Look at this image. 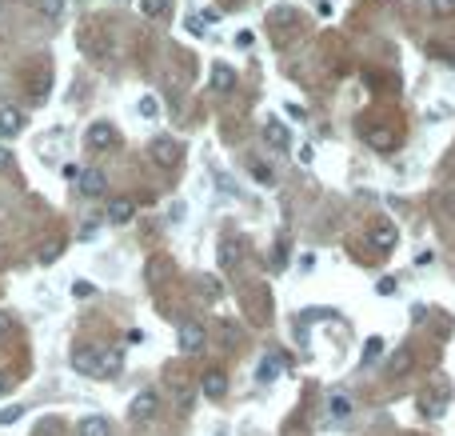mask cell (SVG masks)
<instances>
[{
  "label": "cell",
  "instance_id": "8fae6325",
  "mask_svg": "<svg viewBox=\"0 0 455 436\" xmlns=\"http://www.w3.org/2000/svg\"><path fill=\"white\" fill-rule=\"evenodd\" d=\"M264 140H268L271 149H288V144H292V132H288V125H280V120H268V125H264Z\"/></svg>",
  "mask_w": 455,
  "mask_h": 436
},
{
  "label": "cell",
  "instance_id": "9a60e30c",
  "mask_svg": "<svg viewBox=\"0 0 455 436\" xmlns=\"http://www.w3.org/2000/svg\"><path fill=\"white\" fill-rule=\"evenodd\" d=\"M216 261H220V268H232V264L240 261V240H220V249H216Z\"/></svg>",
  "mask_w": 455,
  "mask_h": 436
},
{
  "label": "cell",
  "instance_id": "9c48e42d",
  "mask_svg": "<svg viewBox=\"0 0 455 436\" xmlns=\"http://www.w3.org/2000/svg\"><path fill=\"white\" fill-rule=\"evenodd\" d=\"M200 392L208 400H220L224 392H228V376L220 373V368H212V373H204V380H200Z\"/></svg>",
  "mask_w": 455,
  "mask_h": 436
},
{
  "label": "cell",
  "instance_id": "484cf974",
  "mask_svg": "<svg viewBox=\"0 0 455 436\" xmlns=\"http://www.w3.org/2000/svg\"><path fill=\"white\" fill-rule=\"evenodd\" d=\"M60 252H64V244H49V249H40V264H52Z\"/></svg>",
  "mask_w": 455,
  "mask_h": 436
},
{
  "label": "cell",
  "instance_id": "f546056e",
  "mask_svg": "<svg viewBox=\"0 0 455 436\" xmlns=\"http://www.w3.org/2000/svg\"><path fill=\"white\" fill-rule=\"evenodd\" d=\"M8 168H13V152L0 144V173H8Z\"/></svg>",
  "mask_w": 455,
  "mask_h": 436
},
{
  "label": "cell",
  "instance_id": "277c9868",
  "mask_svg": "<svg viewBox=\"0 0 455 436\" xmlns=\"http://www.w3.org/2000/svg\"><path fill=\"white\" fill-rule=\"evenodd\" d=\"M156 409H160V397L148 388V392H136V400L128 404V421L132 424H144V421H152L156 416Z\"/></svg>",
  "mask_w": 455,
  "mask_h": 436
},
{
  "label": "cell",
  "instance_id": "4fadbf2b",
  "mask_svg": "<svg viewBox=\"0 0 455 436\" xmlns=\"http://www.w3.org/2000/svg\"><path fill=\"white\" fill-rule=\"evenodd\" d=\"M212 88H216V92H232L236 88V68H228V64H212Z\"/></svg>",
  "mask_w": 455,
  "mask_h": 436
},
{
  "label": "cell",
  "instance_id": "f1b7e54d",
  "mask_svg": "<svg viewBox=\"0 0 455 436\" xmlns=\"http://www.w3.org/2000/svg\"><path fill=\"white\" fill-rule=\"evenodd\" d=\"M8 332H13V316H8V312L0 309V340L8 337Z\"/></svg>",
  "mask_w": 455,
  "mask_h": 436
},
{
  "label": "cell",
  "instance_id": "52a82bcc",
  "mask_svg": "<svg viewBox=\"0 0 455 436\" xmlns=\"http://www.w3.org/2000/svg\"><path fill=\"white\" fill-rule=\"evenodd\" d=\"M371 240H376V249L380 252H392L395 249V240H399V232H395V225L392 220H376V225H371Z\"/></svg>",
  "mask_w": 455,
  "mask_h": 436
},
{
  "label": "cell",
  "instance_id": "7a4b0ae2",
  "mask_svg": "<svg viewBox=\"0 0 455 436\" xmlns=\"http://www.w3.org/2000/svg\"><path fill=\"white\" fill-rule=\"evenodd\" d=\"M204 340H208L204 324H196V320H180V328H176V349L184 352V356L200 352V349H204Z\"/></svg>",
  "mask_w": 455,
  "mask_h": 436
},
{
  "label": "cell",
  "instance_id": "ffe728a7",
  "mask_svg": "<svg viewBox=\"0 0 455 436\" xmlns=\"http://www.w3.org/2000/svg\"><path fill=\"white\" fill-rule=\"evenodd\" d=\"M380 356H383V337H371L368 344H364V364L371 368V364L380 361Z\"/></svg>",
  "mask_w": 455,
  "mask_h": 436
},
{
  "label": "cell",
  "instance_id": "ba28073f",
  "mask_svg": "<svg viewBox=\"0 0 455 436\" xmlns=\"http://www.w3.org/2000/svg\"><path fill=\"white\" fill-rule=\"evenodd\" d=\"M25 128V113L16 104H0V137H16Z\"/></svg>",
  "mask_w": 455,
  "mask_h": 436
},
{
  "label": "cell",
  "instance_id": "6da1fadb",
  "mask_svg": "<svg viewBox=\"0 0 455 436\" xmlns=\"http://www.w3.org/2000/svg\"><path fill=\"white\" fill-rule=\"evenodd\" d=\"M72 364L80 376H92V380H112L120 376V356L108 349H96V344H80L72 352Z\"/></svg>",
  "mask_w": 455,
  "mask_h": 436
},
{
  "label": "cell",
  "instance_id": "5bb4252c",
  "mask_svg": "<svg viewBox=\"0 0 455 436\" xmlns=\"http://www.w3.org/2000/svg\"><path fill=\"white\" fill-rule=\"evenodd\" d=\"M368 140H371V149H376V152H392L395 149V132H392V128H383V125L368 128Z\"/></svg>",
  "mask_w": 455,
  "mask_h": 436
},
{
  "label": "cell",
  "instance_id": "e575fe53",
  "mask_svg": "<svg viewBox=\"0 0 455 436\" xmlns=\"http://www.w3.org/2000/svg\"><path fill=\"white\" fill-rule=\"evenodd\" d=\"M216 436H228V432H216Z\"/></svg>",
  "mask_w": 455,
  "mask_h": 436
},
{
  "label": "cell",
  "instance_id": "d6986e66",
  "mask_svg": "<svg viewBox=\"0 0 455 436\" xmlns=\"http://www.w3.org/2000/svg\"><path fill=\"white\" fill-rule=\"evenodd\" d=\"M407 368H411V352H407V349H399V352L392 356V364H387V373H392V376H404Z\"/></svg>",
  "mask_w": 455,
  "mask_h": 436
},
{
  "label": "cell",
  "instance_id": "e0dca14e",
  "mask_svg": "<svg viewBox=\"0 0 455 436\" xmlns=\"http://www.w3.org/2000/svg\"><path fill=\"white\" fill-rule=\"evenodd\" d=\"M168 8H172V0H140V13L152 16V20H164Z\"/></svg>",
  "mask_w": 455,
  "mask_h": 436
},
{
  "label": "cell",
  "instance_id": "4316f807",
  "mask_svg": "<svg viewBox=\"0 0 455 436\" xmlns=\"http://www.w3.org/2000/svg\"><path fill=\"white\" fill-rule=\"evenodd\" d=\"M236 44H240V49H252V44H256V32L240 28V32H236Z\"/></svg>",
  "mask_w": 455,
  "mask_h": 436
},
{
  "label": "cell",
  "instance_id": "5b68a950",
  "mask_svg": "<svg viewBox=\"0 0 455 436\" xmlns=\"http://www.w3.org/2000/svg\"><path fill=\"white\" fill-rule=\"evenodd\" d=\"M84 144H88V149H96V152L112 149V144H116V128H112L108 120H96V125H88Z\"/></svg>",
  "mask_w": 455,
  "mask_h": 436
},
{
  "label": "cell",
  "instance_id": "2e32d148",
  "mask_svg": "<svg viewBox=\"0 0 455 436\" xmlns=\"http://www.w3.org/2000/svg\"><path fill=\"white\" fill-rule=\"evenodd\" d=\"M283 373V356H276V352H268L264 361H259V380H276V376Z\"/></svg>",
  "mask_w": 455,
  "mask_h": 436
},
{
  "label": "cell",
  "instance_id": "cb8c5ba5",
  "mask_svg": "<svg viewBox=\"0 0 455 436\" xmlns=\"http://www.w3.org/2000/svg\"><path fill=\"white\" fill-rule=\"evenodd\" d=\"M252 176H256L259 185H276V176H271L268 164H252Z\"/></svg>",
  "mask_w": 455,
  "mask_h": 436
},
{
  "label": "cell",
  "instance_id": "603a6c76",
  "mask_svg": "<svg viewBox=\"0 0 455 436\" xmlns=\"http://www.w3.org/2000/svg\"><path fill=\"white\" fill-rule=\"evenodd\" d=\"M25 416V404H8V409H0V424H16Z\"/></svg>",
  "mask_w": 455,
  "mask_h": 436
},
{
  "label": "cell",
  "instance_id": "ac0fdd59",
  "mask_svg": "<svg viewBox=\"0 0 455 436\" xmlns=\"http://www.w3.org/2000/svg\"><path fill=\"white\" fill-rule=\"evenodd\" d=\"M136 113L144 116V120H156V116H160V100L152 96V92H144V96H140V104H136Z\"/></svg>",
  "mask_w": 455,
  "mask_h": 436
},
{
  "label": "cell",
  "instance_id": "4dcf8cb0",
  "mask_svg": "<svg viewBox=\"0 0 455 436\" xmlns=\"http://www.w3.org/2000/svg\"><path fill=\"white\" fill-rule=\"evenodd\" d=\"M200 292H208V297H220V285H216V280H200Z\"/></svg>",
  "mask_w": 455,
  "mask_h": 436
},
{
  "label": "cell",
  "instance_id": "d6a6232c",
  "mask_svg": "<svg viewBox=\"0 0 455 436\" xmlns=\"http://www.w3.org/2000/svg\"><path fill=\"white\" fill-rule=\"evenodd\" d=\"M0 392H8V376L0 373Z\"/></svg>",
  "mask_w": 455,
  "mask_h": 436
},
{
  "label": "cell",
  "instance_id": "8992f818",
  "mask_svg": "<svg viewBox=\"0 0 455 436\" xmlns=\"http://www.w3.org/2000/svg\"><path fill=\"white\" fill-rule=\"evenodd\" d=\"M76 185H80V192H84L88 200H96V197H104V192H108V176L100 173V168H84V176H80Z\"/></svg>",
  "mask_w": 455,
  "mask_h": 436
},
{
  "label": "cell",
  "instance_id": "d4e9b609",
  "mask_svg": "<svg viewBox=\"0 0 455 436\" xmlns=\"http://www.w3.org/2000/svg\"><path fill=\"white\" fill-rule=\"evenodd\" d=\"M431 13L435 16H455V0H431Z\"/></svg>",
  "mask_w": 455,
  "mask_h": 436
},
{
  "label": "cell",
  "instance_id": "1f68e13d",
  "mask_svg": "<svg viewBox=\"0 0 455 436\" xmlns=\"http://www.w3.org/2000/svg\"><path fill=\"white\" fill-rule=\"evenodd\" d=\"M380 292H383V297H387V292H395V280H392V276H383V280H380Z\"/></svg>",
  "mask_w": 455,
  "mask_h": 436
},
{
  "label": "cell",
  "instance_id": "44dd1931",
  "mask_svg": "<svg viewBox=\"0 0 455 436\" xmlns=\"http://www.w3.org/2000/svg\"><path fill=\"white\" fill-rule=\"evenodd\" d=\"M37 8L49 16V20H60V16H64V0H37Z\"/></svg>",
  "mask_w": 455,
  "mask_h": 436
},
{
  "label": "cell",
  "instance_id": "7402d4cb",
  "mask_svg": "<svg viewBox=\"0 0 455 436\" xmlns=\"http://www.w3.org/2000/svg\"><path fill=\"white\" fill-rule=\"evenodd\" d=\"M328 412H332L335 421H344L347 412H352V400H347V397H332V404H328Z\"/></svg>",
  "mask_w": 455,
  "mask_h": 436
},
{
  "label": "cell",
  "instance_id": "836d02e7",
  "mask_svg": "<svg viewBox=\"0 0 455 436\" xmlns=\"http://www.w3.org/2000/svg\"><path fill=\"white\" fill-rule=\"evenodd\" d=\"M224 4H228V8H232V4H240V0H224Z\"/></svg>",
  "mask_w": 455,
  "mask_h": 436
},
{
  "label": "cell",
  "instance_id": "83f0119b",
  "mask_svg": "<svg viewBox=\"0 0 455 436\" xmlns=\"http://www.w3.org/2000/svg\"><path fill=\"white\" fill-rule=\"evenodd\" d=\"M92 292H96V288L88 285V280H76V285H72V297H80V300H84V297H92Z\"/></svg>",
  "mask_w": 455,
  "mask_h": 436
},
{
  "label": "cell",
  "instance_id": "30bf717a",
  "mask_svg": "<svg viewBox=\"0 0 455 436\" xmlns=\"http://www.w3.org/2000/svg\"><path fill=\"white\" fill-rule=\"evenodd\" d=\"M104 216H108V225H128V220L136 216V204L120 197V200H112V204H108V212H104Z\"/></svg>",
  "mask_w": 455,
  "mask_h": 436
},
{
  "label": "cell",
  "instance_id": "3957f363",
  "mask_svg": "<svg viewBox=\"0 0 455 436\" xmlns=\"http://www.w3.org/2000/svg\"><path fill=\"white\" fill-rule=\"evenodd\" d=\"M148 156H152V164H160V168H176L180 164V144L172 137H156V140H148Z\"/></svg>",
  "mask_w": 455,
  "mask_h": 436
},
{
  "label": "cell",
  "instance_id": "7c38bea8",
  "mask_svg": "<svg viewBox=\"0 0 455 436\" xmlns=\"http://www.w3.org/2000/svg\"><path fill=\"white\" fill-rule=\"evenodd\" d=\"M76 432H80V436H112V421H108V416H84Z\"/></svg>",
  "mask_w": 455,
  "mask_h": 436
}]
</instances>
